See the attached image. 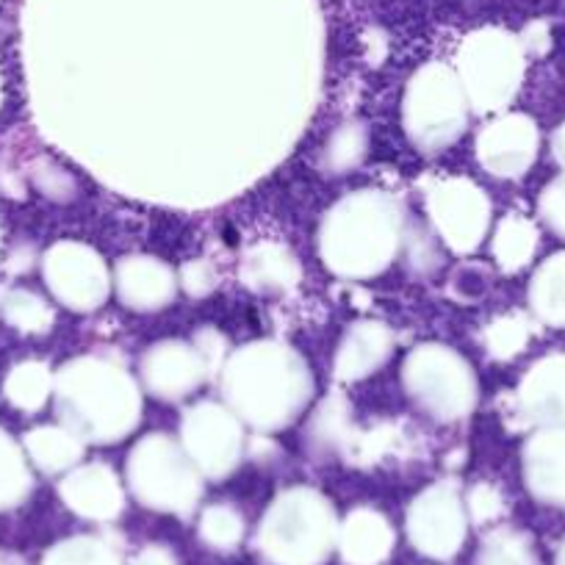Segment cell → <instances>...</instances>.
Listing matches in <instances>:
<instances>
[{
  "label": "cell",
  "mask_w": 565,
  "mask_h": 565,
  "mask_svg": "<svg viewBox=\"0 0 565 565\" xmlns=\"http://www.w3.org/2000/svg\"><path fill=\"white\" fill-rule=\"evenodd\" d=\"M532 486L548 502L565 504V433H554L535 447Z\"/></svg>",
  "instance_id": "cell-1"
},
{
  "label": "cell",
  "mask_w": 565,
  "mask_h": 565,
  "mask_svg": "<svg viewBox=\"0 0 565 565\" xmlns=\"http://www.w3.org/2000/svg\"><path fill=\"white\" fill-rule=\"evenodd\" d=\"M530 407L548 422H565V358L537 369L530 385Z\"/></svg>",
  "instance_id": "cell-2"
},
{
  "label": "cell",
  "mask_w": 565,
  "mask_h": 565,
  "mask_svg": "<svg viewBox=\"0 0 565 565\" xmlns=\"http://www.w3.org/2000/svg\"><path fill=\"white\" fill-rule=\"evenodd\" d=\"M25 488H29V477H25L23 460L12 441L0 433V510L14 508L25 497Z\"/></svg>",
  "instance_id": "cell-3"
},
{
  "label": "cell",
  "mask_w": 565,
  "mask_h": 565,
  "mask_svg": "<svg viewBox=\"0 0 565 565\" xmlns=\"http://www.w3.org/2000/svg\"><path fill=\"white\" fill-rule=\"evenodd\" d=\"M537 308L552 322L565 324V255L554 258L537 280Z\"/></svg>",
  "instance_id": "cell-4"
},
{
  "label": "cell",
  "mask_w": 565,
  "mask_h": 565,
  "mask_svg": "<svg viewBox=\"0 0 565 565\" xmlns=\"http://www.w3.org/2000/svg\"><path fill=\"white\" fill-rule=\"evenodd\" d=\"M45 565H117V563H114V557L106 552V548L95 546V543L75 541V543H64V546L53 548V552L47 554Z\"/></svg>",
  "instance_id": "cell-5"
},
{
  "label": "cell",
  "mask_w": 565,
  "mask_h": 565,
  "mask_svg": "<svg viewBox=\"0 0 565 565\" xmlns=\"http://www.w3.org/2000/svg\"><path fill=\"white\" fill-rule=\"evenodd\" d=\"M480 565H535L530 546L519 537H502L493 541L486 552L480 554Z\"/></svg>",
  "instance_id": "cell-6"
},
{
  "label": "cell",
  "mask_w": 565,
  "mask_h": 565,
  "mask_svg": "<svg viewBox=\"0 0 565 565\" xmlns=\"http://www.w3.org/2000/svg\"><path fill=\"white\" fill-rule=\"evenodd\" d=\"M42 394V380L34 369H20L12 380H9V396L18 405H34Z\"/></svg>",
  "instance_id": "cell-7"
},
{
  "label": "cell",
  "mask_w": 565,
  "mask_h": 565,
  "mask_svg": "<svg viewBox=\"0 0 565 565\" xmlns=\"http://www.w3.org/2000/svg\"><path fill=\"white\" fill-rule=\"evenodd\" d=\"M546 214H548V220H552V225L557 227L559 233H565V178L548 189Z\"/></svg>",
  "instance_id": "cell-8"
},
{
  "label": "cell",
  "mask_w": 565,
  "mask_h": 565,
  "mask_svg": "<svg viewBox=\"0 0 565 565\" xmlns=\"http://www.w3.org/2000/svg\"><path fill=\"white\" fill-rule=\"evenodd\" d=\"M557 153L563 156V161H565V128H563V134L557 136Z\"/></svg>",
  "instance_id": "cell-9"
},
{
  "label": "cell",
  "mask_w": 565,
  "mask_h": 565,
  "mask_svg": "<svg viewBox=\"0 0 565 565\" xmlns=\"http://www.w3.org/2000/svg\"><path fill=\"white\" fill-rule=\"evenodd\" d=\"M557 565H565V548H563V552H559V557H557Z\"/></svg>",
  "instance_id": "cell-10"
}]
</instances>
